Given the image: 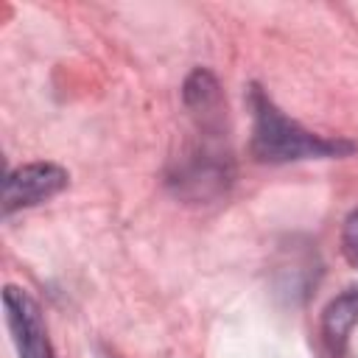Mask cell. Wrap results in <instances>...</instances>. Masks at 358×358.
<instances>
[{
  "mask_svg": "<svg viewBox=\"0 0 358 358\" xmlns=\"http://www.w3.org/2000/svg\"><path fill=\"white\" fill-rule=\"evenodd\" d=\"M182 103L193 120V137L171 159L165 185L187 204H210L235 182V159L227 140V101L213 70L196 67L182 84Z\"/></svg>",
  "mask_w": 358,
  "mask_h": 358,
  "instance_id": "1",
  "label": "cell"
},
{
  "mask_svg": "<svg viewBox=\"0 0 358 358\" xmlns=\"http://www.w3.org/2000/svg\"><path fill=\"white\" fill-rule=\"evenodd\" d=\"M246 103L252 112L249 154L263 165H288L302 159H341L358 151L347 137H324L288 117L260 84H249Z\"/></svg>",
  "mask_w": 358,
  "mask_h": 358,
  "instance_id": "2",
  "label": "cell"
},
{
  "mask_svg": "<svg viewBox=\"0 0 358 358\" xmlns=\"http://www.w3.org/2000/svg\"><path fill=\"white\" fill-rule=\"evenodd\" d=\"M70 185V173L56 162H25L6 173L3 182V215H14L20 210L36 207L59 196Z\"/></svg>",
  "mask_w": 358,
  "mask_h": 358,
  "instance_id": "3",
  "label": "cell"
},
{
  "mask_svg": "<svg viewBox=\"0 0 358 358\" xmlns=\"http://www.w3.org/2000/svg\"><path fill=\"white\" fill-rule=\"evenodd\" d=\"M3 308H6V322L17 347L20 358H53L50 338H48V324L42 316L39 302L17 285L3 288Z\"/></svg>",
  "mask_w": 358,
  "mask_h": 358,
  "instance_id": "4",
  "label": "cell"
},
{
  "mask_svg": "<svg viewBox=\"0 0 358 358\" xmlns=\"http://www.w3.org/2000/svg\"><path fill=\"white\" fill-rule=\"evenodd\" d=\"M355 324H358V285L336 294L322 310V338L333 355L347 352V341Z\"/></svg>",
  "mask_w": 358,
  "mask_h": 358,
  "instance_id": "5",
  "label": "cell"
},
{
  "mask_svg": "<svg viewBox=\"0 0 358 358\" xmlns=\"http://www.w3.org/2000/svg\"><path fill=\"white\" fill-rule=\"evenodd\" d=\"M341 252H344L347 263L358 268V207L350 210V215L344 218V227H341Z\"/></svg>",
  "mask_w": 358,
  "mask_h": 358,
  "instance_id": "6",
  "label": "cell"
}]
</instances>
